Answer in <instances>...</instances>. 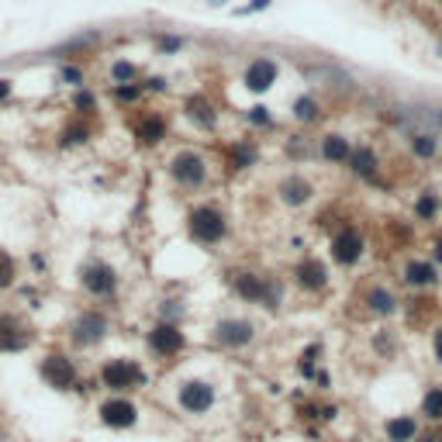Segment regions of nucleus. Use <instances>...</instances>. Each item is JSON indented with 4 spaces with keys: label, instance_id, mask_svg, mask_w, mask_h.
Returning <instances> with one entry per match:
<instances>
[{
    "label": "nucleus",
    "instance_id": "obj_4",
    "mask_svg": "<svg viewBox=\"0 0 442 442\" xmlns=\"http://www.w3.org/2000/svg\"><path fill=\"white\" fill-rule=\"evenodd\" d=\"M366 253V239L356 232V228H342L336 239H332V260L339 266H356Z\"/></svg>",
    "mask_w": 442,
    "mask_h": 442
},
{
    "label": "nucleus",
    "instance_id": "obj_19",
    "mask_svg": "<svg viewBox=\"0 0 442 442\" xmlns=\"http://www.w3.org/2000/svg\"><path fill=\"white\" fill-rule=\"evenodd\" d=\"M311 183L304 177H287L280 183V200L283 204H290V207H297V204H304V200H311Z\"/></svg>",
    "mask_w": 442,
    "mask_h": 442
},
{
    "label": "nucleus",
    "instance_id": "obj_33",
    "mask_svg": "<svg viewBox=\"0 0 442 442\" xmlns=\"http://www.w3.org/2000/svg\"><path fill=\"white\" fill-rule=\"evenodd\" d=\"M432 263L442 266V235L436 239V242H432Z\"/></svg>",
    "mask_w": 442,
    "mask_h": 442
},
{
    "label": "nucleus",
    "instance_id": "obj_30",
    "mask_svg": "<svg viewBox=\"0 0 442 442\" xmlns=\"http://www.w3.org/2000/svg\"><path fill=\"white\" fill-rule=\"evenodd\" d=\"M432 353H436V359L442 363V325L439 329H432Z\"/></svg>",
    "mask_w": 442,
    "mask_h": 442
},
{
    "label": "nucleus",
    "instance_id": "obj_38",
    "mask_svg": "<svg viewBox=\"0 0 442 442\" xmlns=\"http://www.w3.org/2000/svg\"><path fill=\"white\" fill-rule=\"evenodd\" d=\"M7 93H10V80H0V100H3Z\"/></svg>",
    "mask_w": 442,
    "mask_h": 442
},
{
    "label": "nucleus",
    "instance_id": "obj_23",
    "mask_svg": "<svg viewBox=\"0 0 442 442\" xmlns=\"http://www.w3.org/2000/svg\"><path fill=\"white\" fill-rule=\"evenodd\" d=\"M411 152H415L422 163H429V159L439 152V139H436V135H425V132H415V135H411Z\"/></svg>",
    "mask_w": 442,
    "mask_h": 442
},
{
    "label": "nucleus",
    "instance_id": "obj_8",
    "mask_svg": "<svg viewBox=\"0 0 442 442\" xmlns=\"http://www.w3.org/2000/svg\"><path fill=\"white\" fill-rule=\"evenodd\" d=\"M100 422L111 425V429H132L139 422V408L125 397H111L100 404Z\"/></svg>",
    "mask_w": 442,
    "mask_h": 442
},
{
    "label": "nucleus",
    "instance_id": "obj_37",
    "mask_svg": "<svg viewBox=\"0 0 442 442\" xmlns=\"http://www.w3.org/2000/svg\"><path fill=\"white\" fill-rule=\"evenodd\" d=\"M415 442H442V436H436V432H429V436H418Z\"/></svg>",
    "mask_w": 442,
    "mask_h": 442
},
{
    "label": "nucleus",
    "instance_id": "obj_29",
    "mask_svg": "<svg viewBox=\"0 0 442 442\" xmlns=\"http://www.w3.org/2000/svg\"><path fill=\"white\" fill-rule=\"evenodd\" d=\"M14 276H17V269H14V260L0 249V290H7L10 283H14Z\"/></svg>",
    "mask_w": 442,
    "mask_h": 442
},
{
    "label": "nucleus",
    "instance_id": "obj_22",
    "mask_svg": "<svg viewBox=\"0 0 442 442\" xmlns=\"http://www.w3.org/2000/svg\"><path fill=\"white\" fill-rule=\"evenodd\" d=\"M349 152H353V145H349V139L346 135H325L322 139V156L329 159V163H349Z\"/></svg>",
    "mask_w": 442,
    "mask_h": 442
},
{
    "label": "nucleus",
    "instance_id": "obj_11",
    "mask_svg": "<svg viewBox=\"0 0 442 442\" xmlns=\"http://www.w3.org/2000/svg\"><path fill=\"white\" fill-rule=\"evenodd\" d=\"M28 342H31L28 325H24L21 318H14V315H0V349H3V353H17V349H24Z\"/></svg>",
    "mask_w": 442,
    "mask_h": 442
},
{
    "label": "nucleus",
    "instance_id": "obj_39",
    "mask_svg": "<svg viewBox=\"0 0 442 442\" xmlns=\"http://www.w3.org/2000/svg\"><path fill=\"white\" fill-rule=\"evenodd\" d=\"M436 118H439V121H442V107H439V111H436Z\"/></svg>",
    "mask_w": 442,
    "mask_h": 442
},
{
    "label": "nucleus",
    "instance_id": "obj_32",
    "mask_svg": "<svg viewBox=\"0 0 442 442\" xmlns=\"http://www.w3.org/2000/svg\"><path fill=\"white\" fill-rule=\"evenodd\" d=\"M139 93H142L139 87H118V97H121V100H139Z\"/></svg>",
    "mask_w": 442,
    "mask_h": 442
},
{
    "label": "nucleus",
    "instance_id": "obj_27",
    "mask_svg": "<svg viewBox=\"0 0 442 442\" xmlns=\"http://www.w3.org/2000/svg\"><path fill=\"white\" fill-rule=\"evenodd\" d=\"M187 114L197 118L200 125H214V111H211V104H207L204 97H190V100H187Z\"/></svg>",
    "mask_w": 442,
    "mask_h": 442
},
{
    "label": "nucleus",
    "instance_id": "obj_6",
    "mask_svg": "<svg viewBox=\"0 0 442 442\" xmlns=\"http://www.w3.org/2000/svg\"><path fill=\"white\" fill-rule=\"evenodd\" d=\"M183 346H187L183 332H180L177 325H170V322H163V325H156V329L149 332V349L156 356H163V359L183 353Z\"/></svg>",
    "mask_w": 442,
    "mask_h": 442
},
{
    "label": "nucleus",
    "instance_id": "obj_7",
    "mask_svg": "<svg viewBox=\"0 0 442 442\" xmlns=\"http://www.w3.org/2000/svg\"><path fill=\"white\" fill-rule=\"evenodd\" d=\"M180 404H183V411H190V415H204V411H211V404H214V387L204 384V380H190V384L180 387Z\"/></svg>",
    "mask_w": 442,
    "mask_h": 442
},
{
    "label": "nucleus",
    "instance_id": "obj_5",
    "mask_svg": "<svg viewBox=\"0 0 442 442\" xmlns=\"http://www.w3.org/2000/svg\"><path fill=\"white\" fill-rule=\"evenodd\" d=\"M170 177L183 183V187H197V183H204L207 177V166H204V159L197 156V152H180L173 156V163H170Z\"/></svg>",
    "mask_w": 442,
    "mask_h": 442
},
{
    "label": "nucleus",
    "instance_id": "obj_25",
    "mask_svg": "<svg viewBox=\"0 0 442 442\" xmlns=\"http://www.w3.org/2000/svg\"><path fill=\"white\" fill-rule=\"evenodd\" d=\"M294 118H297V121H304V125L318 121V118H322L318 100H315V97H297V100H294Z\"/></svg>",
    "mask_w": 442,
    "mask_h": 442
},
{
    "label": "nucleus",
    "instance_id": "obj_26",
    "mask_svg": "<svg viewBox=\"0 0 442 442\" xmlns=\"http://www.w3.org/2000/svg\"><path fill=\"white\" fill-rule=\"evenodd\" d=\"M422 415L429 422H442V387H429L422 397Z\"/></svg>",
    "mask_w": 442,
    "mask_h": 442
},
{
    "label": "nucleus",
    "instance_id": "obj_36",
    "mask_svg": "<svg viewBox=\"0 0 442 442\" xmlns=\"http://www.w3.org/2000/svg\"><path fill=\"white\" fill-rule=\"evenodd\" d=\"M177 49H180L177 38H166V42H163V52H177Z\"/></svg>",
    "mask_w": 442,
    "mask_h": 442
},
{
    "label": "nucleus",
    "instance_id": "obj_2",
    "mask_svg": "<svg viewBox=\"0 0 442 442\" xmlns=\"http://www.w3.org/2000/svg\"><path fill=\"white\" fill-rule=\"evenodd\" d=\"M100 380L107 390H135L145 384V373L135 359H107L100 370Z\"/></svg>",
    "mask_w": 442,
    "mask_h": 442
},
{
    "label": "nucleus",
    "instance_id": "obj_18",
    "mask_svg": "<svg viewBox=\"0 0 442 442\" xmlns=\"http://www.w3.org/2000/svg\"><path fill=\"white\" fill-rule=\"evenodd\" d=\"M397 304H401V301H397V297H394L387 287H380V283L366 290V308H370L373 315H380V318L394 315V311H397Z\"/></svg>",
    "mask_w": 442,
    "mask_h": 442
},
{
    "label": "nucleus",
    "instance_id": "obj_24",
    "mask_svg": "<svg viewBox=\"0 0 442 442\" xmlns=\"http://www.w3.org/2000/svg\"><path fill=\"white\" fill-rule=\"evenodd\" d=\"M436 214H439V194L425 190V194L415 200V218H418V221H436Z\"/></svg>",
    "mask_w": 442,
    "mask_h": 442
},
{
    "label": "nucleus",
    "instance_id": "obj_1",
    "mask_svg": "<svg viewBox=\"0 0 442 442\" xmlns=\"http://www.w3.org/2000/svg\"><path fill=\"white\" fill-rule=\"evenodd\" d=\"M187 228H190V235H194L197 242L214 246V242H221V239H225L228 221H225V214H221L218 207H207V204H204V207H194V211H190Z\"/></svg>",
    "mask_w": 442,
    "mask_h": 442
},
{
    "label": "nucleus",
    "instance_id": "obj_3",
    "mask_svg": "<svg viewBox=\"0 0 442 442\" xmlns=\"http://www.w3.org/2000/svg\"><path fill=\"white\" fill-rule=\"evenodd\" d=\"M42 377H45L49 387H56V390H70V387L77 384V366H73L70 356L52 353V356L42 359Z\"/></svg>",
    "mask_w": 442,
    "mask_h": 442
},
{
    "label": "nucleus",
    "instance_id": "obj_31",
    "mask_svg": "<svg viewBox=\"0 0 442 442\" xmlns=\"http://www.w3.org/2000/svg\"><path fill=\"white\" fill-rule=\"evenodd\" d=\"M87 139V128H70L66 132V145H73V142H84Z\"/></svg>",
    "mask_w": 442,
    "mask_h": 442
},
{
    "label": "nucleus",
    "instance_id": "obj_16",
    "mask_svg": "<svg viewBox=\"0 0 442 442\" xmlns=\"http://www.w3.org/2000/svg\"><path fill=\"white\" fill-rule=\"evenodd\" d=\"M349 170H353L356 177L373 180L377 173H380V159H377V152H373L370 145H359V149L349 152Z\"/></svg>",
    "mask_w": 442,
    "mask_h": 442
},
{
    "label": "nucleus",
    "instance_id": "obj_35",
    "mask_svg": "<svg viewBox=\"0 0 442 442\" xmlns=\"http://www.w3.org/2000/svg\"><path fill=\"white\" fill-rule=\"evenodd\" d=\"M253 121H260V125L269 121V118H266V107H253Z\"/></svg>",
    "mask_w": 442,
    "mask_h": 442
},
{
    "label": "nucleus",
    "instance_id": "obj_9",
    "mask_svg": "<svg viewBox=\"0 0 442 442\" xmlns=\"http://www.w3.org/2000/svg\"><path fill=\"white\" fill-rule=\"evenodd\" d=\"M253 322H246V318H225V322H218V329H214V339L221 342V346H232V349H239V346H249L253 342Z\"/></svg>",
    "mask_w": 442,
    "mask_h": 442
},
{
    "label": "nucleus",
    "instance_id": "obj_34",
    "mask_svg": "<svg viewBox=\"0 0 442 442\" xmlns=\"http://www.w3.org/2000/svg\"><path fill=\"white\" fill-rule=\"evenodd\" d=\"M77 107H87V111H93V97H90V93H80V97H77Z\"/></svg>",
    "mask_w": 442,
    "mask_h": 442
},
{
    "label": "nucleus",
    "instance_id": "obj_10",
    "mask_svg": "<svg viewBox=\"0 0 442 442\" xmlns=\"http://www.w3.org/2000/svg\"><path fill=\"white\" fill-rule=\"evenodd\" d=\"M107 336V318L100 311H84L77 329H73V342L77 346H97Z\"/></svg>",
    "mask_w": 442,
    "mask_h": 442
},
{
    "label": "nucleus",
    "instance_id": "obj_17",
    "mask_svg": "<svg viewBox=\"0 0 442 442\" xmlns=\"http://www.w3.org/2000/svg\"><path fill=\"white\" fill-rule=\"evenodd\" d=\"M384 432L390 442H415L418 439V422L411 415H394V418H387Z\"/></svg>",
    "mask_w": 442,
    "mask_h": 442
},
{
    "label": "nucleus",
    "instance_id": "obj_15",
    "mask_svg": "<svg viewBox=\"0 0 442 442\" xmlns=\"http://www.w3.org/2000/svg\"><path fill=\"white\" fill-rule=\"evenodd\" d=\"M84 287H87L90 294H97V297H104V294H111L114 287H118V276H114V269L104 263H90L84 269Z\"/></svg>",
    "mask_w": 442,
    "mask_h": 442
},
{
    "label": "nucleus",
    "instance_id": "obj_21",
    "mask_svg": "<svg viewBox=\"0 0 442 442\" xmlns=\"http://www.w3.org/2000/svg\"><path fill=\"white\" fill-rule=\"evenodd\" d=\"M135 135L145 142V145H156L159 139H166V118L163 114H145L135 128Z\"/></svg>",
    "mask_w": 442,
    "mask_h": 442
},
{
    "label": "nucleus",
    "instance_id": "obj_20",
    "mask_svg": "<svg viewBox=\"0 0 442 442\" xmlns=\"http://www.w3.org/2000/svg\"><path fill=\"white\" fill-rule=\"evenodd\" d=\"M235 290H239V297H246V301H256V304H263L266 276H260V273H239V276H235Z\"/></svg>",
    "mask_w": 442,
    "mask_h": 442
},
{
    "label": "nucleus",
    "instance_id": "obj_28",
    "mask_svg": "<svg viewBox=\"0 0 442 442\" xmlns=\"http://www.w3.org/2000/svg\"><path fill=\"white\" fill-rule=\"evenodd\" d=\"M111 77H114V84H132V80H139V66H132V63H114V66H111Z\"/></svg>",
    "mask_w": 442,
    "mask_h": 442
},
{
    "label": "nucleus",
    "instance_id": "obj_12",
    "mask_svg": "<svg viewBox=\"0 0 442 442\" xmlns=\"http://www.w3.org/2000/svg\"><path fill=\"white\" fill-rule=\"evenodd\" d=\"M276 73H280L276 63L266 59V56H260V59H253V63L246 66V77H242V80H246V87L253 90V93H266V90L276 84Z\"/></svg>",
    "mask_w": 442,
    "mask_h": 442
},
{
    "label": "nucleus",
    "instance_id": "obj_13",
    "mask_svg": "<svg viewBox=\"0 0 442 442\" xmlns=\"http://www.w3.org/2000/svg\"><path fill=\"white\" fill-rule=\"evenodd\" d=\"M404 283H411L415 290H432L439 283V266L429 260H408L404 263Z\"/></svg>",
    "mask_w": 442,
    "mask_h": 442
},
{
    "label": "nucleus",
    "instance_id": "obj_14",
    "mask_svg": "<svg viewBox=\"0 0 442 442\" xmlns=\"http://www.w3.org/2000/svg\"><path fill=\"white\" fill-rule=\"evenodd\" d=\"M294 280L304 287V290H322L325 283H329V269L322 260H301V263L294 266Z\"/></svg>",
    "mask_w": 442,
    "mask_h": 442
}]
</instances>
